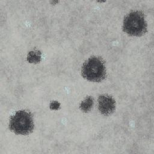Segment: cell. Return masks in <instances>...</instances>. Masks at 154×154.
<instances>
[{
  "label": "cell",
  "instance_id": "cell-1",
  "mask_svg": "<svg viewBox=\"0 0 154 154\" xmlns=\"http://www.w3.org/2000/svg\"><path fill=\"white\" fill-rule=\"evenodd\" d=\"M81 74L84 78L92 82H100L106 77L105 61L99 57H91L82 65Z\"/></svg>",
  "mask_w": 154,
  "mask_h": 154
},
{
  "label": "cell",
  "instance_id": "cell-4",
  "mask_svg": "<svg viewBox=\"0 0 154 154\" xmlns=\"http://www.w3.org/2000/svg\"><path fill=\"white\" fill-rule=\"evenodd\" d=\"M98 109L101 114L105 116L111 114L116 108V102L110 96L107 94L100 95L97 100Z\"/></svg>",
  "mask_w": 154,
  "mask_h": 154
},
{
  "label": "cell",
  "instance_id": "cell-2",
  "mask_svg": "<svg viewBox=\"0 0 154 154\" xmlns=\"http://www.w3.org/2000/svg\"><path fill=\"white\" fill-rule=\"evenodd\" d=\"M32 115L25 110H19L10 117V129L16 134L28 135L34 129Z\"/></svg>",
  "mask_w": 154,
  "mask_h": 154
},
{
  "label": "cell",
  "instance_id": "cell-3",
  "mask_svg": "<svg viewBox=\"0 0 154 154\" xmlns=\"http://www.w3.org/2000/svg\"><path fill=\"white\" fill-rule=\"evenodd\" d=\"M123 30L132 36H141L147 31V23L144 14L140 11H134L127 14L123 20Z\"/></svg>",
  "mask_w": 154,
  "mask_h": 154
},
{
  "label": "cell",
  "instance_id": "cell-5",
  "mask_svg": "<svg viewBox=\"0 0 154 154\" xmlns=\"http://www.w3.org/2000/svg\"><path fill=\"white\" fill-rule=\"evenodd\" d=\"M93 105V99L91 96L87 97L83 101H82L80 105L81 109L84 112H88L90 111Z\"/></svg>",
  "mask_w": 154,
  "mask_h": 154
},
{
  "label": "cell",
  "instance_id": "cell-6",
  "mask_svg": "<svg viewBox=\"0 0 154 154\" xmlns=\"http://www.w3.org/2000/svg\"><path fill=\"white\" fill-rule=\"evenodd\" d=\"M27 60L31 63H38L41 61V52L38 50L30 51L27 56Z\"/></svg>",
  "mask_w": 154,
  "mask_h": 154
},
{
  "label": "cell",
  "instance_id": "cell-7",
  "mask_svg": "<svg viewBox=\"0 0 154 154\" xmlns=\"http://www.w3.org/2000/svg\"><path fill=\"white\" fill-rule=\"evenodd\" d=\"M50 108L52 109H57L60 108V103L57 101H53L50 105Z\"/></svg>",
  "mask_w": 154,
  "mask_h": 154
}]
</instances>
